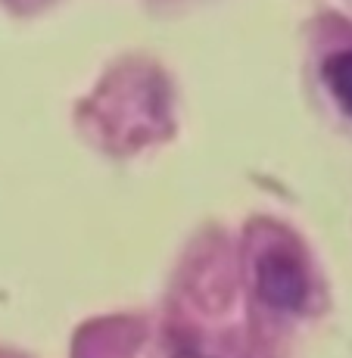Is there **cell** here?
I'll return each instance as SVG.
<instances>
[{
	"label": "cell",
	"instance_id": "cell-1",
	"mask_svg": "<svg viewBox=\"0 0 352 358\" xmlns=\"http://www.w3.org/2000/svg\"><path fill=\"white\" fill-rule=\"evenodd\" d=\"M259 293L278 308H300L306 299V274L287 252H265L259 259Z\"/></svg>",
	"mask_w": 352,
	"mask_h": 358
},
{
	"label": "cell",
	"instance_id": "cell-2",
	"mask_svg": "<svg viewBox=\"0 0 352 358\" xmlns=\"http://www.w3.org/2000/svg\"><path fill=\"white\" fill-rule=\"evenodd\" d=\"M324 78H328V87L334 91V97L340 100V106L352 115V50L334 53L324 63Z\"/></svg>",
	"mask_w": 352,
	"mask_h": 358
},
{
	"label": "cell",
	"instance_id": "cell-3",
	"mask_svg": "<svg viewBox=\"0 0 352 358\" xmlns=\"http://www.w3.org/2000/svg\"><path fill=\"white\" fill-rule=\"evenodd\" d=\"M178 358H206V355H197V352H188V355H178Z\"/></svg>",
	"mask_w": 352,
	"mask_h": 358
}]
</instances>
